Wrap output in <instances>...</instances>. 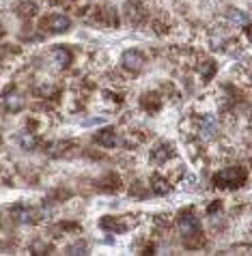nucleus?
I'll return each mask as SVG.
<instances>
[{
    "label": "nucleus",
    "instance_id": "6ab92c4d",
    "mask_svg": "<svg viewBox=\"0 0 252 256\" xmlns=\"http://www.w3.org/2000/svg\"><path fill=\"white\" fill-rule=\"evenodd\" d=\"M20 145H22V148H26V151H33L35 146H37V138L35 136H31V132H26V134H22L20 138Z\"/></svg>",
    "mask_w": 252,
    "mask_h": 256
},
{
    "label": "nucleus",
    "instance_id": "5701e85b",
    "mask_svg": "<svg viewBox=\"0 0 252 256\" xmlns=\"http://www.w3.org/2000/svg\"><path fill=\"white\" fill-rule=\"evenodd\" d=\"M222 209V202L220 200H216V202H212V205L207 207V216H214L216 211H220Z\"/></svg>",
    "mask_w": 252,
    "mask_h": 256
},
{
    "label": "nucleus",
    "instance_id": "20e7f679",
    "mask_svg": "<svg viewBox=\"0 0 252 256\" xmlns=\"http://www.w3.org/2000/svg\"><path fill=\"white\" fill-rule=\"evenodd\" d=\"M43 26H45V31H50L52 35H63L72 28V20H69L65 13H54V15L45 17Z\"/></svg>",
    "mask_w": 252,
    "mask_h": 256
},
{
    "label": "nucleus",
    "instance_id": "aec40b11",
    "mask_svg": "<svg viewBox=\"0 0 252 256\" xmlns=\"http://www.w3.org/2000/svg\"><path fill=\"white\" fill-rule=\"evenodd\" d=\"M201 75H203V80H212L214 75H216V63L214 61H205L203 63V67H201Z\"/></svg>",
    "mask_w": 252,
    "mask_h": 256
},
{
    "label": "nucleus",
    "instance_id": "f257e3e1",
    "mask_svg": "<svg viewBox=\"0 0 252 256\" xmlns=\"http://www.w3.org/2000/svg\"><path fill=\"white\" fill-rule=\"evenodd\" d=\"M246 181H248V170L244 166H231V168H224L214 175V183L224 189H237Z\"/></svg>",
    "mask_w": 252,
    "mask_h": 256
},
{
    "label": "nucleus",
    "instance_id": "6e6552de",
    "mask_svg": "<svg viewBox=\"0 0 252 256\" xmlns=\"http://www.w3.org/2000/svg\"><path fill=\"white\" fill-rule=\"evenodd\" d=\"M173 145H160V146H155L153 148V153H151V159H153L155 164H164V162H168V157H173Z\"/></svg>",
    "mask_w": 252,
    "mask_h": 256
},
{
    "label": "nucleus",
    "instance_id": "39448f33",
    "mask_svg": "<svg viewBox=\"0 0 252 256\" xmlns=\"http://www.w3.org/2000/svg\"><path fill=\"white\" fill-rule=\"evenodd\" d=\"M125 17H127V22L130 24H138L144 20L146 17V11H144V7L138 2V0H127L125 2Z\"/></svg>",
    "mask_w": 252,
    "mask_h": 256
},
{
    "label": "nucleus",
    "instance_id": "423d86ee",
    "mask_svg": "<svg viewBox=\"0 0 252 256\" xmlns=\"http://www.w3.org/2000/svg\"><path fill=\"white\" fill-rule=\"evenodd\" d=\"M93 142L99 145L102 148H114L116 142H119V138H116V132L112 127H104V129H99V132L93 136Z\"/></svg>",
    "mask_w": 252,
    "mask_h": 256
},
{
    "label": "nucleus",
    "instance_id": "f8f14e48",
    "mask_svg": "<svg viewBox=\"0 0 252 256\" xmlns=\"http://www.w3.org/2000/svg\"><path fill=\"white\" fill-rule=\"evenodd\" d=\"M218 134V123H216L214 116H205L201 121V136L207 140H212L214 136Z\"/></svg>",
    "mask_w": 252,
    "mask_h": 256
},
{
    "label": "nucleus",
    "instance_id": "9d476101",
    "mask_svg": "<svg viewBox=\"0 0 252 256\" xmlns=\"http://www.w3.org/2000/svg\"><path fill=\"white\" fill-rule=\"evenodd\" d=\"M140 106H143L146 112H157L162 108V99H160V95H155V93H146L140 97Z\"/></svg>",
    "mask_w": 252,
    "mask_h": 256
},
{
    "label": "nucleus",
    "instance_id": "2eb2a0df",
    "mask_svg": "<svg viewBox=\"0 0 252 256\" xmlns=\"http://www.w3.org/2000/svg\"><path fill=\"white\" fill-rule=\"evenodd\" d=\"M119 187H121L119 177H114V175H108L104 181H99V189H102V192H116Z\"/></svg>",
    "mask_w": 252,
    "mask_h": 256
},
{
    "label": "nucleus",
    "instance_id": "f03ea898",
    "mask_svg": "<svg viewBox=\"0 0 252 256\" xmlns=\"http://www.w3.org/2000/svg\"><path fill=\"white\" fill-rule=\"evenodd\" d=\"M177 228L183 237H190V235L201 233V222H198V218L192 211H181L177 218Z\"/></svg>",
    "mask_w": 252,
    "mask_h": 256
},
{
    "label": "nucleus",
    "instance_id": "0eeeda50",
    "mask_svg": "<svg viewBox=\"0 0 252 256\" xmlns=\"http://www.w3.org/2000/svg\"><path fill=\"white\" fill-rule=\"evenodd\" d=\"M149 189H151L153 194H157V196H166L173 187H171V181H168L166 177L153 175V177H151V181H149Z\"/></svg>",
    "mask_w": 252,
    "mask_h": 256
},
{
    "label": "nucleus",
    "instance_id": "b1692460",
    "mask_svg": "<svg viewBox=\"0 0 252 256\" xmlns=\"http://www.w3.org/2000/svg\"><path fill=\"white\" fill-rule=\"evenodd\" d=\"M61 228H63V230H78L80 226L75 224V222H63V224H61Z\"/></svg>",
    "mask_w": 252,
    "mask_h": 256
},
{
    "label": "nucleus",
    "instance_id": "a211bd4d",
    "mask_svg": "<svg viewBox=\"0 0 252 256\" xmlns=\"http://www.w3.org/2000/svg\"><path fill=\"white\" fill-rule=\"evenodd\" d=\"M35 13H37V4L35 2H22L20 7H17V15L24 17V20L26 17H33Z\"/></svg>",
    "mask_w": 252,
    "mask_h": 256
},
{
    "label": "nucleus",
    "instance_id": "4be33fe9",
    "mask_svg": "<svg viewBox=\"0 0 252 256\" xmlns=\"http://www.w3.org/2000/svg\"><path fill=\"white\" fill-rule=\"evenodd\" d=\"M33 254H50V246L45 243H33Z\"/></svg>",
    "mask_w": 252,
    "mask_h": 256
},
{
    "label": "nucleus",
    "instance_id": "9b49d317",
    "mask_svg": "<svg viewBox=\"0 0 252 256\" xmlns=\"http://www.w3.org/2000/svg\"><path fill=\"white\" fill-rule=\"evenodd\" d=\"M99 226H102L104 230H108V233H123V230H127V226L121 222V219H116V218H102L99 219Z\"/></svg>",
    "mask_w": 252,
    "mask_h": 256
},
{
    "label": "nucleus",
    "instance_id": "1a4fd4ad",
    "mask_svg": "<svg viewBox=\"0 0 252 256\" xmlns=\"http://www.w3.org/2000/svg\"><path fill=\"white\" fill-rule=\"evenodd\" d=\"M52 56H54V63L58 65V67H69V65L73 63V54H72V50H67V47H54Z\"/></svg>",
    "mask_w": 252,
    "mask_h": 256
},
{
    "label": "nucleus",
    "instance_id": "7ed1b4c3",
    "mask_svg": "<svg viewBox=\"0 0 252 256\" xmlns=\"http://www.w3.org/2000/svg\"><path fill=\"white\" fill-rule=\"evenodd\" d=\"M144 63H146V58H144V54L140 50H125V52H123V56H121L123 69L132 71V73L143 71L144 69Z\"/></svg>",
    "mask_w": 252,
    "mask_h": 256
},
{
    "label": "nucleus",
    "instance_id": "ddd939ff",
    "mask_svg": "<svg viewBox=\"0 0 252 256\" xmlns=\"http://www.w3.org/2000/svg\"><path fill=\"white\" fill-rule=\"evenodd\" d=\"M11 216H13V219L17 224H31L35 211L28 209V207H20V205H17L15 209H11Z\"/></svg>",
    "mask_w": 252,
    "mask_h": 256
},
{
    "label": "nucleus",
    "instance_id": "f3484780",
    "mask_svg": "<svg viewBox=\"0 0 252 256\" xmlns=\"http://www.w3.org/2000/svg\"><path fill=\"white\" fill-rule=\"evenodd\" d=\"M226 17L231 20L233 24H237V26H244V24H248V13H244V11L239 9H228L226 11Z\"/></svg>",
    "mask_w": 252,
    "mask_h": 256
},
{
    "label": "nucleus",
    "instance_id": "4468645a",
    "mask_svg": "<svg viewBox=\"0 0 252 256\" xmlns=\"http://www.w3.org/2000/svg\"><path fill=\"white\" fill-rule=\"evenodd\" d=\"M99 20H102V24H106V26L114 28L116 24H119V13H116V9H114V7L99 9Z\"/></svg>",
    "mask_w": 252,
    "mask_h": 256
},
{
    "label": "nucleus",
    "instance_id": "412c9836",
    "mask_svg": "<svg viewBox=\"0 0 252 256\" xmlns=\"http://www.w3.org/2000/svg\"><path fill=\"white\" fill-rule=\"evenodd\" d=\"M67 254H86V243H73V246L67 248Z\"/></svg>",
    "mask_w": 252,
    "mask_h": 256
},
{
    "label": "nucleus",
    "instance_id": "dca6fc26",
    "mask_svg": "<svg viewBox=\"0 0 252 256\" xmlns=\"http://www.w3.org/2000/svg\"><path fill=\"white\" fill-rule=\"evenodd\" d=\"M4 108L7 112H20L24 108V99L20 95H11V97H4Z\"/></svg>",
    "mask_w": 252,
    "mask_h": 256
}]
</instances>
